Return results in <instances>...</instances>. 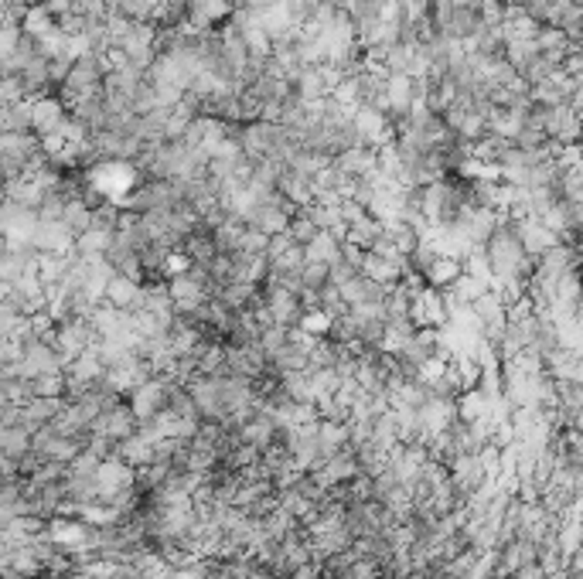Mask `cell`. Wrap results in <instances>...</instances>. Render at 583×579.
I'll use <instances>...</instances> for the list:
<instances>
[{"label":"cell","mask_w":583,"mask_h":579,"mask_svg":"<svg viewBox=\"0 0 583 579\" xmlns=\"http://www.w3.org/2000/svg\"><path fill=\"white\" fill-rule=\"evenodd\" d=\"M28 116H31V134L38 136H62V123H65V102L59 96H38L28 102Z\"/></svg>","instance_id":"cell-1"},{"label":"cell","mask_w":583,"mask_h":579,"mask_svg":"<svg viewBox=\"0 0 583 579\" xmlns=\"http://www.w3.org/2000/svg\"><path fill=\"white\" fill-rule=\"evenodd\" d=\"M72 246H76V235L65 229L62 222L38 218V225L31 232V249L41 252V256H69Z\"/></svg>","instance_id":"cell-2"},{"label":"cell","mask_w":583,"mask_h":579,"mask_svg":"<svg viewBox=\"0 0 583 579\" xmlns=\"http://www.w3.org/2000/svg\"><path fill=\"white\" fill-rule=\"evenodd\" d=\"M136 297H140V283H134V280H127V276H119V273H113V276L106 280L103 304H110V307H117V310H134Z\"/></svg>","instance_id":"cell-3"},{"label":"cell","mask_w":583,"mask_h":579,"mask_svg":"<svg viewBox=\"0 0 583 579\" xmlns=\"http://www.w3.org/2000/svg\"><path fill=\"white\" fill-rule=\"evenodd\" d=\"M379 235H382V222H379V218H372V215L365 212L358 222L345 225V235H341V239H345L349 246H355V249L365 252V249H372V242H375Z\"/></svg>","instance_id":"cell-4"},{"label":"cell","mask_w":583,"mask_h":579,"mask_svg":"<svg viewBox=\"0 0 583 579\" xmlns=\"http://www.w3.org/2000/svg\"><path fill=\"white\" fill-rule=\"evenodd\" d=\"M59 222L72 232V235H82V232L93 225V205H86L82 198H69V201H65V208H62Z\"/></svg>","instance_id":"cell-5"},{"label":"cell","mask_w":583,"mask_h":579,"mask_svg":"<svg viewBox=\"0 0 583 579\" xmlns=\"http://www.w3.org/2000/svg\"><path fill=\"white\" fill-rule=\"evenodd\" d=\"M55 28V18H52V11L45 7V4H31L28 7V14L21 20V35H28V38H45L48 31Z\"/></svg>","instance_id":"cell-6"},{"label":"cell","mask_w":583,"mask_h":579,"mask_svg":"<svg viewBox=\"0 0 583 579\" xmlns=\"http://www.w3.org/2000/svg\"><path fill=\"white\" fill-rule=\"evenodd\" d=\"M239 4H246L250 11H256V14H259V11H267V7H273V4H280V0H239Z\"/></svg>","instance_id":"cell-7"},{"label":"cell","mask_w":583,"mask_h":579,"mask_svg":"<svg viewBox=\"0 0 583 579\" xmlns=\"http://www.w3.org/2000/svg\"><path fill=\"white\" fill-rule=\"evenodd\" d=\"M229 4H239V0H229Z\"/></svg>","instance_id":"cell-8"}]
</instances>
